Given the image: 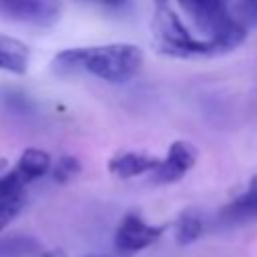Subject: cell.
Here are the masks:
<instances>
[{
	"instance_id": "obj_1",
	"label": "cell",
	"mask_w": 257,
	"mask_h": 257,
	"mask_svg": "<svg viewBox=\"0 0 257 257\" xmlns=\"http://www.w3.org/2000/svg\"><path fill=\"white\" fill-rule=\"evenodd\" d=\"M143 50L135 44L112 42L102 46L66 48L54 56L58 70H82L110 84L128 82L143 66Z\"/></svg>"
},
{
	"instance_id": "obj_2",
	"label": "cell",
	"mask_w": 257,
	"mask_h": 257,
	"mask_svg": "<svg viewBox=\"0 0 257 257\" xmlns=\"http://www.w3.org/2000/svg\"><path fill=\"white\" fill-rule=\"evenodd\" d=\"M153 28H155V38H157L159 50L165 54L179 56V58L219 54L217 46L211 40L195 38L169 6H157Z\"/></svg>"
},
{
	"instance_id": "obj_3",
	"label": "cell",
	"mask_w": 257,
	"mask_h": 257,
	"mask_svg": "<svg viewBox=\"0 0 257 257\" xmlns=\"http://www.w3.org/2000/svg\"><path fill=\"white\" fill-rule=\"evenodd\" d=\"M191 22L199 32L207 34V40L231 30L239 20H233L227 12V0H179Z\"/></svg>"
},
{
	"instance_id": "obj_4",
	"label": "cell",
	"mask_w": 257,
	"mask_h": 257,
	"mask_svg": "<svg viewBox=\"0 0 257 257\" xmlns=\"http://www.w3.org/2000/svg\"><path fill=\"white\" fill-rule=\"evenodd\" d=\"M163 231L165 225H149L139 213H126L116 225L114 249L122 255L139 253L149 245H153L155 241H159Z\"/></svg>"
},
{
	"instance_id": "obj_5",
	"label": "cell",
	"mask_w": 257,
	"mask_h": 257,
	"mask_svg": "<svg viewBox=\"0 0 257 257\" xmlns=\"http://www.w3.org/2000/svg\"><path fill=\"white\" fill-rule=\"evenodd\" d=\"M58 14V0H0V16L32 26H50Z\"/></svg>"
},
{
	"instance_id": "obj_6",
	"label": "cell",
	"mask_w": 257,
	"mask_h": 257,
	"mask_svg": "<svg viewBox=\"0 0 257 257\" xmlns=\"http://www.w3.org/2000/svg\"><path fill=\"white\" fill-rule=\"evenodd\" d=\"M197 163V149L187 141H175L159 167L151 173V181L157 185H169L181 181Z\"/></svg>"
},
{
	"instance_id": "obj_7",
	"label": "cell",
	"mask_w": 257,
	"mask_h": 257,
	"mask_svg": "<svg viewBox=\"0 0 257 257\" xmlns=\"http://www.w3.org/2000/svg\"><path fill=\"white\" fill-rule=\"evenodd\" d=\"M257 219V175L249 181L247 189L229 201L217 215L221 227H239Z\"/></svg>"
},
{
	"instance_id": "obj_8",
	"label": "cell",
	"mask_w": 257,
	"mask_h": 257,
	"mask_svg": "<svg viewBox=\"0 0 257 257\" xmlns=\"http://www.w3.org/2000/svg\"><path fill=\"white\" fill-rule=\"evenodd\" d=\"M26 183L12 169L0 177V231H4L12 219L26 205Z\"/></svg>"
},
{
	"instance_id": "obj_9",
	"label": "cell",
	"mask_w": 257,
	"mask_h": 257,
	"mask_svg": "<svg viewBox=\"0 0 257 257\" xmlns=\"http://www.w3.org/2000/svg\"><path fill=\"white\" fill-rule=\"evenodd\" d=\"M159 163H161V159H157L153 155L124 151V153H116L108 161V171L118 179H133V177H141L145 173H153L159 167Z\"/></svg>"
},
{
	"instance_id": "obj_10",
	"label": "cell",
	"mask_w": 257,
	"mask_h": 257,
	"mask_svg": "<svg viewBox=\"0 0 257 257\" xmlns=\"http://www.w3.org/2000/svg\"><path fill=\"white\" fill-rule=\"evenodd\" d=\"M28 58H30V50L24 42L0 34V68L2 70L24 74L28 68Z\"/></svg>"
},
{
	"instance_id": "obj_11",
	"label": "cell",
	"mask_w": 257,
	"mask_h": 257,
	"mask_svg": "<svg viewBox=\"0 0 257 257\" xmlns=\"http://www.w3.org/2000/svg\"><path fill=\"white\" fill-rule=\"evenodd\" d=\"M50 165H52V161H50V155H48L46 151H40V149H26V151L20 155V159H18V163H16V167H14V171H16V173L20 175V179L28 185V183H32V181L44 177V175L50 171Z\"/></svg>"
},
{
	"instance_id": "obj_12",
	"label": "cell",
	"mask_w": 257,
	"mask_h": 257,
	"mask_svg": "<svg viewBox=\"0 0 257 257\" xmlns=\"http://www.w3.org/2000/svg\"><path fill=\"white\" fill-rule=\"evenodd\" d=\"M203 217L193 211V209H187L179 215V219L175 221V239H177V245L185 247V245H191L195 243L201 235H203Z\"/></svg>"
},
{
	"instance_id": "obj_13",
	"label": "cell",
	"mask_w": 257,
	"mask_h": 257,
	"mask_svg": "<svg viewBox=\"0 0 257 257\" xmlns=\"http://www.w3.org/2000/svg\"><path fill=\"white\" fill-rule=\"evenodd\" d=\"M38 251L40 243L30 235H10L0 241V257H32Z\"/></svg>"
},
{
	"instance_id": "obj_14",
	"label": "cell",
	"mask_w": 257,
	"mask_h": 257,
	"mask_svg": "<svg viewBox=\"0 0 257 257\" xmlns=\"http://www.w3.org/2000/svg\"><path fill=\"white\" fill-rule=\"evenodd\" d=\"M50 171H52V179H54L58 185H64V183L72 181V179L80 173V161H78L76 157H72V155H62V157L54 163V167H52Z\"/></svg>"
},
{
	"instance_id": "obj_15",
	"label": "cell",
	"mask_w": 257,
	"mask_h": 257,
	"mask_svg": "<svg viewBox=\"0 0 257 257\" xmlns=\"http://www.w3.org/2000/svg\"><path fill=\"white\" fill-rule=\"evenodd\" d=\"M239 14H241V24L247 30L257 28V0H241Z\"/></svg>"
},
{
	"instance_id": "obj_16",
	"label": "cell",
	"mask_w": 257,
	"mask_h": 257,
	"mask_svg": "<svg viewBox=\"0 0 257 257\" xmlns=\"http://www.w3.org/2000/svg\"><path fill=\"white\" fill-rule=\"evenodd\" d=\"M90 2H98V4H104V6H120V4H124V0H90Z\"/></svg>"
},
{
	"instance_id": "obj_17",
	"label": "cell",
	"mask_w": 257,
	"mask_h": 257,
	"mask_svg": "<svg viewBox=\"0 0 257 257\" xmlns=\"http://www.w3.org/2000/svg\"><path fill=\"white\" fill-rule=\"evenodd\" d=\"M42 257H66V255H64V251H60V249H52V251L44 253Z\"/></svg>"
},
{
	"instance_id": "obj_18",
	"label": "cell",
	"mask_w": 257,
	"mask_h": 257,
	"mask_svg": "<svg viewBox=\"0 0 257 257\" xmlns=\"http://www.w3.org/2000/svg\"><path fill=\"white\" fill-rule=\"evenodd\" d=\"M157 2V6H167V0H155Z\"/></svg>"
},
{
	"instance_id": "obj_19",
	"label": "cell",
	"mask_w": 257,
	"mask_h": 257,
	"mask_svg": "<svg viewBox=\"0 0 257 257\" xmlns=\"http://www.w3.org/2000/svg\"><path fill=\"white\" fill-rule=\"evenodd\" d=\"M90 257H100V255H90Z\"/></svg>"
}]
</instances>
